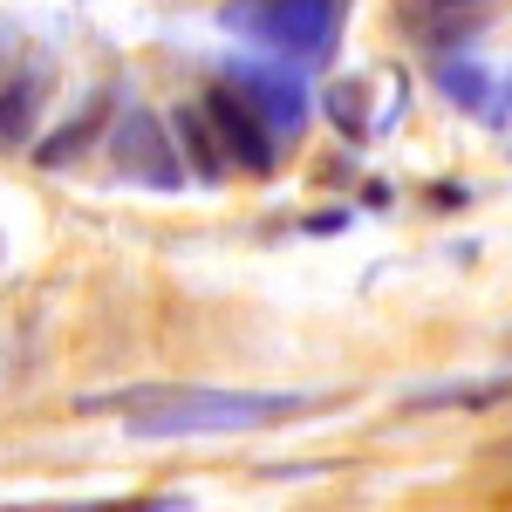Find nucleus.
I'll list each match as a JSON object with an SVG mask.
<instances>
[{
    "label": "nucleus",
    "instance_id": "1",
    "mask_svg": "<svg viewBox=\"0 0 512 512\" xmlns=\"http://www.w3.org/2000/svg\"><path fill=\"white\" fill-rule=\"evenodd\" d=\"M321 410L301 390H158L130 403V437H239Z\"/></svg>",
    "mask_w": 512,
    "mask_h": 512
},
{
    "label": "nucleus",
    "instance_id": "2",
    "mask_svg": "<svg viewBox=\"0 0 512 512\" xmlns=\"http://www.w3.org/2000/svg\"><path fill=\"white\" fill-rule=\"evenodd\" d=\"M226 28L267 41L280 62H328L342 14H335V0H233Z\"/></svg>",
    "mask_w": 512,
    "mask_h": 512
},
{
    "label": "nucleus",
    "instance_id": "3",
    "mask_svg": "<svg viewBox=\"0 0 512 512\" xmlns=\"http://www.w3.org/2000/svg\"><path fill=\"white\" fill-rule=\"evenodd\" d=\"M233 89L260 110V123L274 130V137H301L308 117H315V103H308V82L301 69H287V62H239L233 69Z\"/></svg>",
    "mask_w": 512,
    "mask_h": 512
},
{
    "label": "nucleus",
    "instance_id": "4",
    "mask_svg": "<svg viewBox=\"0 0 512 512\" xmlns=\"http://www.w3.org/2000/svg\"><path fill=\"white\" fill-rule=\"evenodd\" d=\"M205 117H212V130H219V144H226V164H239V171H274V130L260 123V110L239 96L233 82H219V89H205V103H198Z\"/></svg>",
    "mask_w": 512,
    "mask_h": 512
},
{
    "label": "nucleus",
    "instance_id": "5",
    "mask_svg": "<svg viewBox=\"0 0 512 512\" xmlns=\"http://www.w3.org/2000/svg\"><path fill=\"white\" fill-rule=\"evenodd\" d=\"M117 164H123V178H137V185H151V192H178V185H185V164L171 158L164 123L151 117V110H123V123H117Z\"/></svg>",
    "mask_w": 512,
    "mask_h": 512
},
{
    "label": "nucleus",
    "instance_id": "6",
    "mask_svg": "<svg viewBox=\"0 0 512 512\" xmlns=\"http://www.w3.org/2000/svg\"><path fill=\"white\" fill-rule=\"evenodd\" d=\"M178 144L192 151V164H198V178H219L226 171V144H219V130H212V117L205 110H178Z\"/></svg>",
    "mask_w": 512,
    "mask_h": 512
},
{
    "label": "nucleus",
    "instance_id": "7",
    "mask_svg": "<svg viewBox=\"0 0 512 512\" xmlns=\"http://www.w3.org/2000/svg\"><path fill=\"white\" fill-rule=\"evenodd\" d=\"M437 82H444L451 103H485V76H478V62H444Z\"/></svg>",
    "mask_w": 512,
    "mask_h": 512
},
{
    "label": "nucleus",
    "instance_id": "8",
    "mask_svg": "<svg viewBox=\"0 0 512 512\" xmlns=\"http://www.w3.org/2000/svg\"><path fill=\"white\" fill-rule=\"evenodd\" d=\"M96 117H103V96H96V103H89V117H82V123H69V130H62L55 144H41V164H62L69 151H82V144H89V123H96Z\"/></svg>",
    "mask_w": 512,
    "mask_h": 512
},
{
    "label": "nucleus",
    "instance_id": "9",
    "mask_svg": "<svg viewBox=\"0 0 512 512\" xmlns=\"http://www.w3.org/2000/svg\"><path fill=\"white\" fill-rule=\"evenodd\" d=\"M444 7H458V0H444Z\"/></svg>",
    "mask_w": 512,
    "mask_h": 512
}]
</instances>
